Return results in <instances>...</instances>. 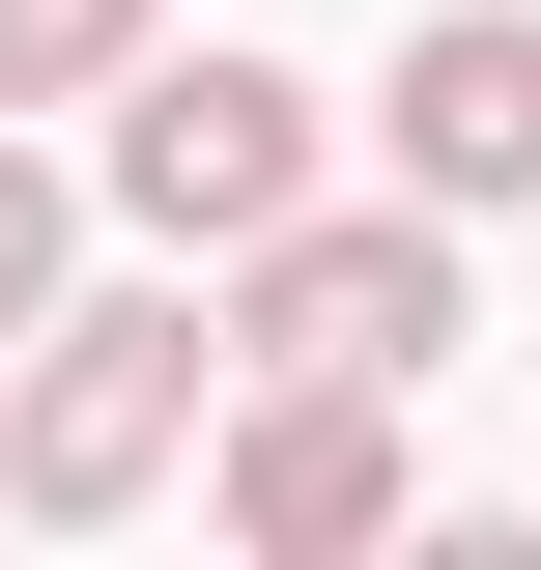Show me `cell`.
I'll list each match as a JSON object with an SVG mask.
<instances>
[{"instance_id":"1","label":"cell","mask_w":541,"mask_h":570,"mask_svg":"<svg viewBox=\"0 0 541 570\" xmlns=\"http://www.w3.org/2000/svg\"><path fill=\"white\" fill-rule=\"evenodd\" d=\"M228 400V314L200 285H115V314H29V400H0V513H142Z\"/></svg>"},{"instance_id":"2","label":"cell","mask_w":541,"mask_h":570,"mask_svg":"<svg viewBox=\"0 0 541 570\" xmlns=\"http://www.w3.org/2000/svg\"><path fill=\"white\" fill-rule=\"evenodd\" d=\"M228 371H456V200H285L228 228Z\"/></svg>"},{"instance_id":"3","label":"cell","mask_w":541,"mask_h":570,"mask_svg":"<svg viewBox=\"0 0 541 570\" xmlns=\"http://www.w3.org/2000/svg\"><path fill=\"white\" fill-rule=\"evenodd\" d=\"M86 115H115V142H86V171H115V228H171V257H228V228H285V200L342 171V115H314L285 58H171V29H142Z\"/></svg>"},{"instance_id":"4","label":"cell","mask_w":541,"mask_h":570,"mask_svg":"<svg viewBox=\"0 0 541 570\" xmlns=\"http://www.w3.org/2000/svg\"><path fill=\"white\" fill-rule=\"evenodd\" d=\"M200 485H228V542H285V570H342V542H400V371H257Z\"/></svg>"},{"instance_id":"5","label":"cell","mask_w":541,"mask_h":570,"mask_svg":"<svg viewBox=\"0 0 541 570\" xmlns=\"http://www.w3.org/2000/svg\"><path fill=\"white\" fill-rule=\"evenodd\" d=\"M371 142H400V200H541V29L513 0H456L400 86H371Z\"/></svg>"},{"instance_id":"6","label":"cell","mask_w":541,"mask_h":570,"mask_svg":"<svg viewBox=\"0 0 541 570\" xmlns=\"http://www.w3.org/2000/svg\"><path fill=\"white\" fill-rule=\"evenodd\" d=\"M115 58H142V0H0V115H86Z\"/></svg>"},{"instance_id":"7","label":"cell","mask_w":541,"mask_h":570,"mask_svg":"<svg viewBox=\"0 0 541 570\" xmlns=\"http://www.w3.org/2000/svg\"><path fill=\"white\" fill-rule=\"evenodd\" d=\"M58 228H86V200H58V171H29V142H0V343L58 314Z\"/></svg>"}]
</instances>
